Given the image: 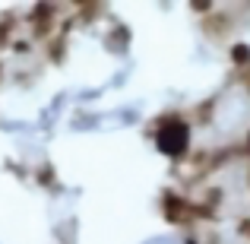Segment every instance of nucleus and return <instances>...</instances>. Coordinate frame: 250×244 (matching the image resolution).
<instances>
[{
	"instance_id": "obj_1",
	"label": "nucleus",
	"mask_w": 250,
	"mask_h": 244,
	"mask_svg": "<svg viewBox=\"0 0 250 244\" xmlns=\"http://www.w3.org/2000/svg\"><path fill=\"white\" fill-rule=\"evenodd\" d=\"M155 146H159L162 155H168V159H187L190 153V124L184 121L181 111H168V114H162L159 121H155Z\"/></svg>"
},
{
	"instance_id": "obj_2",
	"label": "nucleus",
	"mask_w": 250,
	"mask_h": 244,
	"mask_svg": "<svg viewBox=\"0 0 250 244\" xmlns=\"http://www.w3.org/2000/svg\"><path fill=\"white\" fill-rule=\"evenodd\" d=\"M104 44H108V51H114V54L127 51V44H130V29H127V25H114V29L108 32V38H104Z\"/></svg>"
},
{
	"instance_id": "obj_3",
	"label": "nucleus",
	"mask_w": 250,
	"mask_h": 244,
	"mask_svg": "<svg viewBox=\"0 0 250 244\" xmlns=\"http://www.w3.org/2000/svg\"><path fill=\"white\" fill-rule=\"evenodd\" d=\"M35 177H38V184H42V187L54 190V194H61V190H63V184L57 181V171H54V165H48V162H42V165L35 168Z\"/></svg>"
},
{
	"instance_id": "obj_4",
	"label": "nucleus",
	"mask_w": 250,
	"mask_h": 244,
	"mask_svg": "<svg viewBox=\"0 0 250 244\" xmlns=\"http://www.w3.org/2000/svg\"><path fill=\"white\" fill-rule=\"evenodd\" d=\"M16 16H3L0 19V48H10L13 42H16Z\"/></svg>"
},
{
	"instance_id": "obj_5",
	"label": "nucleus",
	"mask_w": 250,
	"mask_h": 244,
	"mask_svg": "<svg viewBox=\"0 0 250 244\" xmlns=\"http://www.w3.org/2000/svg\"><path fill=\"white\" fill-rule=\"evenodd\" d=\"M228 57H231L234 70H247L250 67V44H231V48H228Z\"/></svg>"
},
{
	"instance_id": "obj_6",
	"label": "nucleus",
	"mask_w": 250,
	"mask_h": 244,
	"mask_svg": "<svg viewBox=\"0 0 250 244\" xmlns=\"http://www.w3.org/2000/svg\"><path fill=\"white\" fill-rule=\"evenodd\" d=\"M212 114H215V102H212V98H209L206 105H196V108H193V121L196 124H209Z\"/></svg>"
},
{
	"instance_id": "obj_7",
	"label": "nucleus",
	"mask_w": 250,
	"mask_h": 244,
	"mask_svg": "<svg viewBox=\"0 0 250 244\" xmlns=\"http://www.w3.org/2000/svg\"><path fill=\"white\" fill-rule=\"evenodd\" d=\"M10 48H13V54H19V57H22V54H32L35 42H32V38H16V42H13Z\"/></svg>"
},
{
	"instance_id": "obj_8",
	"label": "nucleus",
	"mask_w": 250,
	"mask_h": 244,
	"mask_svg": "<svg viewBox=\"0 0 250 244\" xmlns=\"http://www.w3.org/2000/svg\"><path fill=\"white\" fill-rule=\"evenodd\" d=\"M238 232L244 235V238H250V219H241L238 222Z\"/></svg>"
},
{
	"instance_id": "obj_9",
	"label": "nucleus",
	"mask_w": 250,
	"mask_h": 244,
	"mask_svg": "<svg viewBox=\"0 0 250 244\" xmlns=\"http://www.w3.org/2000/svg\"><path fill=\"white\" fill-rule=\"evenodd\" d=\"M0 80H3V64H0Z\"/></svg>"
}]
</instances>
